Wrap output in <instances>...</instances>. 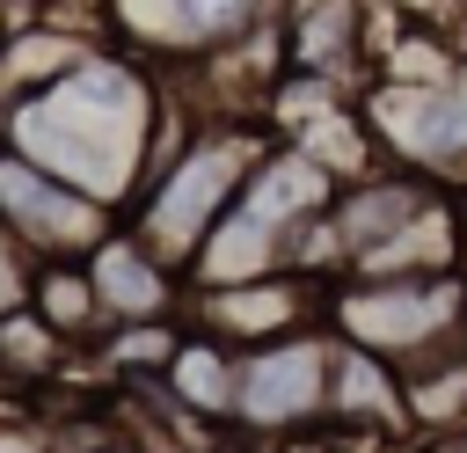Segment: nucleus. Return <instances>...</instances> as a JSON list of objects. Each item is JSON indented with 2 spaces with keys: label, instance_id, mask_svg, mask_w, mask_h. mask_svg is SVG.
Returning a JSON list of instances; mask_svg holds the SVG:
<instances>
[{
  "label": "nucleus",
  "instance_id": "1",
  "mask_svg": "<svg viewBox=\"0 0 467 453\" xmlns=\"http://www.w3.org/2000/svg\"><path fill=\"white\" fill-rule=\"evenodd\" d=\"M416 212V190L409 183H379V190H358L350 205H343V241L350 248H365V241H379L387 226H401Z\"/></svg>",
  "mask_w": 467,
  "mask_h": 453
},
{
  "label": "nucleus",
  "instance_id": "4",
  "mask_svg": "<svg viewBox=\"0 0 467 453\" xmlns=\"http://www.w3.org/2000/svg\"><path fill=\"white\" fill-rule=\"evenodd\" d=\"M285 395H292V402H306V358H270V365H255V373H248V409L277 416V409H285Z\"/></svg>",
  "mask_w": 467,
  "mask_h": 453
},
{
  "label": "nucleus",
  "instance_id": "2",
  "mask_svg": "<svg viewBox=\"0 0 467 453\" xmlns=\"http://www.w3.org/2000/svg\"><path fill=\"white\" fill-rule=\"evenodd\" d=\"M219 190H226V161H197V168H182V183H168V205H161V226H175V234H190L212 205H219Z\"/></svg>",
  "mask_w": 467,
  "mask_h": 453
},
{
  "label": "nucleus",
  "instance_id": "5",
  "mask_svg": "<svg viewBox=\"0 0 467 453\" xmlns=\"http://www.w3.org/2000/svg\"><path fill=\"white\" fill-rule=\"evenodd\" d=\"M7 300H15V278H7V263H0V307H7Z\"/></svg>",
  "mask_w": 467,
  "mask_h": 453
},
{
  "label": "nucleus",
  "instance_id": "3",
  "mask_svg": "<svg viewBox=\"0 0 467 453\" xmlns=\"http://www.w3.org/2000/svg\"><path fill=\"white\" fill-rule=\"evenodd\" d=\"M95 278H102V292H109L117 307H131V314L161 300V278H153V270H146V263H139L131 248H102V263H95Z\"/></svg>",
  "mask_w": 467,
  "mask_h": 453
}]
</instances>
